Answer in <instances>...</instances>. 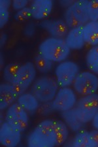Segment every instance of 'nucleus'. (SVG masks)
Returning <instances> with one entry per match:
<instances>
[{"instance_id":"nucleus-19","label":"nucleus","mask_w":98,"mask_h":147,"mask_svg":"<svg viewBox=\"0 0 98 147\" xmlns=\"http://www.w3.org/2000/svg\"><path fill=\"white\" fill-rule=\"evenodd\" d=\"M54 129L56 133V146L62 145L68 139L69 131L68 126L61 120H54Z\"/></svg>"},{"instance_id":"nucleus-20","label":"nucleus","mask_w":98,"mask_h":147,"mask_svg":"<svg viewBox=\"0 0 98 147\" xmlns=\"http://www.w3.org/2000/svg\"><path fill=\"white\" fill-rule=\"evenodd\" d=\"M87 65L90 71L98 75V46L89 50L86 56Z\"/></svg>"},{"instance_id":"nucleus-1","label":"nucleus","mask_w":98,"mask_h":147,"mask_svg":"<svg viewBox=\"0 0 98 147\" xmlns=\"http://www.w3.org/2000/svg\"><path fill=\"white\" fill-rule=\"evenodd\" d=\"M56 136L54 120L47 119L39 123L28 138L30 147H53L56 146Z\"/></svg>"},{"instance_id":"nucleus-9","label":"nucleus","mask_w":98,"mask_h":147,"mask_svg":"<svg viewBox=\"0 0 98 147\" xmlns=\"http://www.w3.org/2000/svg\"><path fill=\"white\" fill-rule=\"evenodd\" d=\"M76 103V97L73 90L69 88H62L55 96L52 101L54 111H66L74 107Z\"/></svg>"},{"instance_id":"nucleus-22","label":"nucleus","mask_w":98,"mask_h":147,"mask_svg":"<svg viewBox=\"0 0 98 147\" xmlns=\"http://www.w3.org/2000/svg\"><path fill=\"white\" fill-rule=\"evenodd\" d=\"M36 68L42 73H47L52 69V61L39 54L35 58Z\"/></svg>"},{"instance_id":"nucleus-28","label":"nucleus","mask_w":98,"mask_h":147,"mask_svg":"<svg viewBox=\"0 0 98 147\" xmlns=\"http://www.w3.org/2000/svg\"><path fill=\"white\" fill-rule=\"evenodd\" d=\"M91 147H98V130H92L89 132Z\"/></svg>"},{"instance_id":"nucleus-18","label":"nucleus","mask_w":98,"mask_h":147,"mask_svg":"<svg viewBox=\"0 0 98 147\" xmlns=\"http://www.w3.org/2000/svg\"><path fill=\"white\" fill-rule=\"evenodd\" d=\"M17 101L24 109L29 112L36 111L39 107V101L32 94H23L18 97Z\"/></svg>"},{"instance_id":"nucleus-16","label":"nucleus","mask_w":98,"mask_h":147,"mask_svg":"<svg viewBox=\"0 0 98 147\" xmlns=\"http://www.w3.org/2000/svg\"><path fill=\"white\" fill-rule=\"evenodd\" d=\"M84 38L85 42L92 45H98V21H91L84 26Z\"/></svg>"},{"instance_id":"nucleus-31","label":"nucleus","mask_w":98,"mask_h":147,"mask_svg":"<svg viewBox=\"0 0 98 147\" xmlns=\"http://www.w3.org/2000/svg\"><path fill=\"white\" fill-rule=\"evenodd\" d=\"M92 125L95 129L98 130V111L92 120Z\"/></svg>"},{"instance_id":"nucleus-2","label":"nucleus","mask_w":98,"mask_h":147,"mask_svg":"<svg viewBox=\"0 0 98 147\" xmlns=\"http://www.w3.org/2000/svg\"><path fill=\"white\" fill-rule=\"evenodd\" d=\"M39 54L52 61H62L68 58L70 49L63 39L51 37L43 41L39 47Z\"/></svg>"},{"instance_id":"nucleus-4","label":"nucleus","mask_w":98,"mask_h":147,"mask_svg":"<svg viewBox=\"0 0 98 147\" xmlns=\"http://www.w3.org/2000/svg\"><path fill=\"white\" fill-rule=\"evenodd\" d=\"M58 82L52 77H41L33 83L32 94L39 102L47 103L54 99L58 90Z\"/></svg>"},{"instance_id":"nucleus-30","label":"nucleus","mask_w":98,"mask_h":147,"mask_svg":"<svg viewBox=\"0 0 98 147\" xmlns=\"http://www.w3.org/2000/svg\"><path fill=\"white\" fill-rule=\"evenodd\" d=\"M35 27L33 23H30L25 27L24 30V34L27 37H32L35 34Z\"/></svg>"},{"instance_id":"nucleus-27","label":"nucleus","mask_w":98,"mask_h":147,"mask_svg":"<svg viewBox=\"0 0 98 147\" xmlns=\"http://www.w3.org/2000/svg\"><path fill=\"white\" fill-rule=\"evenodd\" d=\"M11 84L12 88H13V90L18 97L21 96V95H22L23 94H24L25 92L26 91V90H27V88H26V87L22 86V84H19L18 82L16 81H14Z\"/></svg>"},{"instance_id":"nucleus-12","label":"nucleus","mask_w":98,"mask_h":147,"mask_svg":"<svg viewBox=\"0 0 98 147\" xmlns=\"http://www.w3.org/2000/svg\"><path fill=\"white\" fill-rule=\"evenodd\" d=\"M35 75L36 70L35 65L32 62H26L20 66L15 81L22 84L28 89L35 79Z\"/></svg>"},{"instance_id":"nucleus-15","label":"nucleus","mask_w":98,"mask_h":147,"mask_svg":"<svg viewBox=\"0 0 98 147\" xmlns=\"http://www.w3.org/2000/svg\"><path fill=\"white\" fill-rule=\"evenodd\" d=\"M18 96L12 88L11 84L0 85V109L4 110L13 105L14 101L18 99Z\"/></svg>"},{"instance_id":"nucleus-14","label":"nucleus","mask_w":98,"mask_h":147,"mask_svg":"<svg viewBox=\"0 0 98 147\" xmlns=\"http://www.w3.org/2000/svg\"><path fill=\"white\" fill-rule=\"evenodd\" d=\"M83 26L72 28L68 32L66 38V42L70 49L79 50L84 45L85 41L84 38Z\"/></svg>"},{"instance_id":"nucleus-5","label":"nucleus","mask_w":98,"mask_h":147,"mask_svg":"<svg viewBox=\"0 0 98 147\" xmlns=\"http://www.w3.org/2000/svg\"><path fill=\"white\" fill-rule=\"evenodd\" d=\"M78 119L83 124L92 121L98 111V94H92L80 98L75 104Z\"/></svg>"},{"instance_id":"nucleus-10","label":"nucleus","mask_w":98,"mask_h":147,"mask_svg":"<svg viewBox=\"0 0 98 147\" xmlns=\"http://www.w3.org/2000/svg\"><path fill=\"white\" fill-rule=\"evenodd\" d=\"M21 131L7 122H5L0 128V142L3 146L15 147L21 139Z\"/></svg>"},{"instance_id":"nucleus-29","label":"nucleus","mask_w":98,"mask_h":147,"mask_svg":"<svg viewBox=\"0 0 98 147\" xmlns=\"http://www.w3.org/2000/svg\"><path fill=\"white\" fill-rule=\"evenodd\" d=\"M28 3V1L27 0H21V1H19V0H15V1H13V9H15V10H21L24 8L26 7V5H27Z\"/></svg>"},{"instance_id":"nucleus-21","label":"nucleus","mask_w":98,"mask_h":147,"mask_svg":"<svg viewBox=\"0 0 98 147\" xmlns=\"http://www.w3.org/2000/svg\"><path fill=\"white\" fill-rule=\"evenodd\" d=\"M20 66L18 63H12L6 66L3 70V79L9 84H12L16 79Z\"/></svg>"},{"instance_id":"nucleus-13","label":"nucleus","mask_w":98,"mask_h":147,"mask_svg":"<svg viewBox=\"0 0 98 147\" xmlns=\"http://www.w3.org/2000/svg\"><path fill=\"white\" fill-rule=\"evenodd\" d=\"M53 3L50 0H36L31 6L32 17L37 20L47 18L51 14Z\"/></svg>"},{"instance_id":"nucleus-26","label":"nucleus","mask_w":98,"mask_h":147,"mask_svg":"<svg viewBox=\"0 0 98 147\" xmlns=\"http://www.w3.org/2000/svg\"><path fill=\"white\" fill-rule=\"evenodd\" d=\"M32 16L31 7H25L18 11L15 15V18L17 21H24Z\"/></svg>"},{"instance_id":"nucleus-24","label":"nucleus","mask_w":98,"mask_h":147,"mask_svg":"<svg viewBox=\"0 0 98 147\" xmlns=\"http://www.w3.org/2000/svg\"><path fill=\"white\" fill-rule=\"evenodd\" d=\"M11 1L8 0H1L0 1V26L3 28L8 22L9 13L8 9L10 7Z\"/></svg>"},{"instance_id":"nucleus-25","label":"nucleus","mask_w":98,"mask_h":147,"mask_svg":"<svg viewBox=\"0 0 98 147\" xmlns=\"http://www.w3.org/2000/svg\"><path fill=\"white\" fill-rule=\"evenodd\" d=\"M88 10L90 20L94 22L98 21V0L89 1Z\"/></svg>"},{"instance_id":"nucleus-23","label":"nucleus","mask_w":98,"mask_h":147,"mask_svg":"<svg viewBox=\"0 0 98 147\" xmlns=\"http://www.w3.org/2000/svg\"><path fill=\"white\" fill-rule=\"evenodd\" d=\"M72 146L74 147H91L89 132L85 130L78 132L73 140Z\"/></svg>"},{"instance_id":"nucleus-11","label":"nucleus","mask_w":98,"mask_h":147,"mask_svg":"<svg viewBox=\"0 0 98 147\" xmlns=\"http://www.w3.org/2000/svg\"><path fill=\"white\" fill-rule=\"evenodd\" d=\"M40 26L56 39H63L68 34V25L62 20H45L41 22Z\"/></svg>"},{"instance_id":"nucleus-7","label":"nucleus","mask_w":98,"mask_h":147,"mask_svg":"<svg viewBox=\"0 0 98 147\" xmlns=\"http://www.w3.org/2000/svg\"><path fill=\"white\" fill-rule=\"evenodd\" d=\"M78 66L73 61H66L59 63L55 70L59 86L64 88L71 85L78 74Z\"/></svg>"},{"instance_id":"nucleus-6","label":"nucleus","mask_w":98,"mask_h":147,"mask_svg":"<svg viewBox=\"0 0 98 147\" xmlns=\"http://www.w3.org/2000/svg\"><path fill=\"white\" fill-rule=\"evenodd\" d=\"M75 91L83 96L95 94L98 90V77L93 73H78L73 82Z\"/></svg>"},{"instance_id":"nucleus-17","label":"nucleus","mask_w":98,"mask_h":147,"mask_svg":"<svg viewBox=\"0 0 98 147\" xmlns=\"http://www.w3.org/2000/svg\"><path fill=\"white\" fill-rule=\"evenodd\" d=\"M62 117L65 121L66 125L72 131L77 132L82 128L84 124L81 122L76 117L75 108L71 109L70 110L63 111L62 112Z\"/></svg>"},{"instance_id":"nucleus-3","label":"nucleus","mask_w":98,"mask_h":147,"mask_svg":"<svg viewBox=\"0 0 98 147\" xmlns=\"http://www.w3.org/2000/svg\"><path fill=\"white\" fill-rule=\"evenodd\" d=\"M89 1L80 0L68 7L64 13L65 22L71 28L83 26L90 20L88 6Z\"/></svg>"},{"instance_id":"nucleus-8","label":"nucleus","mask_w":98,"mask_h":147,"mask_svg":"<svg viewBox=\"0 0 98 147\" xmlns=\"http://www.w3.org/2000/svg\"><path fill=\"white\" fill-rule=\"evenodd\" d=\"M5 120L22 132L28 125V116L25 109L18 103H13L7 111Z\"/></svg>"}]
</instances>
